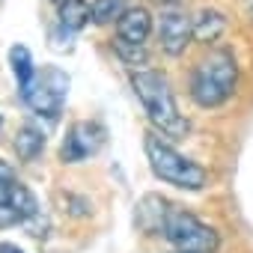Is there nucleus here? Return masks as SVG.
Returning a JSON list of instances; mask_svg holds the SVG:
<instances>
[{"mask_svg":"<svg viewBox=\"0 0 253 253\" xmlns=\"http://www.w3.org/2000/svg\"><path fill=\"white\" fill-rule=\"evenodd\" d=\"M238 84V60L229 48L206 51L191 72V98L203 110L223 107Z\"/></svg>","mask_w":253,"mask_h":253,"instance_id":"obj_1","label":"nucleus"},{"mask_svg":"<svg viewBox=\"0 0 253 253\" xmlns=\"http://www.w3.org/2000/svg\"><path fill=\"white\" fill-rule=\"evenodd\" d=\"M131 86L143 104V113L149 116V122L161 134H170V137L188 134V119L179 113V104H176V95H173L167 75H161L155 69H140L131 75Z\"/></svg>","mask_w":253,"mask_h":253,"instance_id":"obj_2","label":"nucleus"},{"mask_svg":"<svg viewBox=\"0 0 253 253\" xmlns=\"http://www.w3.org/2000/svg\"><path fill=\"white\" fill-rule=\"evenodd\" d=\"M143 149H146V161L152 167V173L179 188V191H203L209 185V170L197 161H191L188 155H182L176 146H170L161 134H146L143 137Z\"/></svg>","mask_w":253,"mask_h":253,"instance_id":"obj_3","label":"nucleus"},{"mask_svg":"<svg viewBox=\"0 0 253 253\" xmlns=\"http://www.w3.org/2000/svg\"><path fill=\"white\" fill-rule=\"evenodd\" d=\"M176 250H188V253H214L220 238L217 232L203 223L200 217H194L191 211L179 209V206H167L164 217H161V229H158Z\"/></svg>","mask_w":253,"mask_h":253,"instance_id":"obj_4","label":"nucleus"},{"mask_svg":"<svg viewBox=\"0 0 253 253\" xmlns=\"http://www.w3.org/2000/svg\"><path fill=\"white\" fill-rule=\"evenodd\" d=\"M69 84L72 81L60 66H45L42 72L33 75L27 89H21V98L36 116H45L48 122H57L60 113H63L66 95H69Z\"/></svg>","mask_w":253,"mask_h":253,"instance_id":"obj_5","label":"nucleus"},{"mask_svg":"<svg viewBox=\"0 0 253 253\" xmlns=\"http://www.w3.org/2000/svg\"><path fill=\"white\" fill-rule=\"evenodd\" d=\"M36 214H39V206L30 188L15 179V170L9 164L0 161V229L27 223Z\"/></svg>","mask_w":253,"mask_h":253,"instance_id":"obj_6","label":"nucleus"},{"mask_svg":"<svg viewBox=\"0 0 253 253\" xmlns=\"http://www.w3.org/2000/svg\"><path fill=\"white\" fill-rule=\"evenodd\" d=\"M104 143V128L98 122H75L63 137L60 146V158L63 164H81L86 158H92Z\"/></svg>","mask_w":253,"mask_h":253,"instance_id":"obj_7","label":"nucleus"},{"mask_svg":"<svg viewBox=\"0 0 253 253\" xmlns=\"http://www.w3.org/2000/svg\"><path fill=\"white\" fill-rule=\"evenodd\" d=\"M194 30H191V15L179 6H167L158 18V42L164 48V54L170 57H182L185 48L191 45Z\"/></svg>","mask_w":253,"mask_h":253,"instance_id":"obj_8","label":"nucleus"},{"mask_svg":"<svg viewBox=\"0 0 253 253\" xmlns=\"http://www.w3.org/2000/svg\"><path fill=\"white\" fill-rule=\"evenodd\" d=\"M152 36V15L146 6H128L116 18V42L122 45H146Z\"/></svg>","mask_w":253,"mask_h":253,"instance_id":"obj_9","label":"nucleus"},{"mask_svg":"<svg viewBox=\"0 0 253 253\" xmlns=\"http://www.w3.org/2000/svg\"><path fill=\"white\" fill-rule=\"evenodd\" d=\"M191 30H194V39L209 45V42H217L226 30V15L217 12V9H200L197 18H191Z\"/></svg>","mask_w":253,"mask_h":253,"instance_id":"obj_10","label":"nucleus"},{"mask_svg":"<svg viewBox=\"0 0 253 253\" xmlns=\"http://www.w3.org/2000/svg\"><path fill=\"white\" fill-rule=\"evenodd\" d=\"M45 143H48V137L36 122H24L18 128V134H15V152H18L21 161H36L42 155Z\"/></svg>","mask_w":253,"mask_h":253,"instance_id":"obj_11","label":"nucleus"},{"mask_svg":"<svg viewBox=\"0 0 253 253\" xmlns=\"http://www.w3.org/2000/svg\"><path fill=\"white\" fill-rule=\"evenodd\" d=\"M60 27L66 33H78L89 24V3H84V0H66V3H60Z\"/></svg>","mask_w":253,"mask_h":253,"instance_id":"obj_12","label":"nucleus"},{"mask_svg":"<svg viewBox=\"0 0 253 253\" xmlns=\"http://www.w3.org/2000/svg\"><path fill=\"white\" fill-rule=\"evenodd\" d=\"M9 66H12V75H15V81H18V92L27 89V84H30L33 75H36L33 54H30L24 45H12V48H9Z\"/></svg>","mask_w":253,"mask_h":253,"instance_id":"obj_13","label":"nucleus"},{"mask_svg":"<svg viewBox=\"0 0 253 253\" xmlns=\"http://www.w3.org/2000/svg\"><path fill=\"white\" fill-rule=\"evenodd\" d=\"M125 9V0H92V6H89V21L92 24H110L116 21Z\"/></svg>","mask_w":253,"mask_h":253,"instance_id":"obj_14","label":"nucleus"},{"mask_svg":"<svg viewBox=\"0 0 253 253\" xmlns=\"http://www.w3.org/2000/svg\"><path fill=\"white\" fill-rule=\"evenodd\" d=\"M116 51H119V57L125 63H131V66L146 60V45H122V42H116Z\"/></svg>","mask_w":253,"mask_h":253,"instance_id":"obj_15","label":"nucleus"},{"mask_svg":"<svg viewBox=\"0 0 253 253\" xmlns=\"http://www.w3.org/2000/svg\"><path fill=\"white\" fill-rule=\"evenodd\" d=\"M0 253H24L18 244H9V241H0Z\"/></svg>","mask_w":253,"mask_h":253,"instance_id":"obj_16","label":"nucleus"},{"mask_svg":"<svg viewBox=\"0 0 253 253\" xmlns=\"http://www.w3.org/2000/svg\"><path fill=\"white\" fill-rule=\"evenodd\" d=\"M152 3H161V6H176L179 0H152Z\"/></svg>","mask_w":253,"mask_h":253,"instance_id":"obj_17","label":"nucleus"},{"mask_svg":"<svg viewBox=\"0 0 253 253\" xmlns=\"http://www.w3.org/2000/svg\"><path fill=\"white\" fill-rule=\"evenodd\" d=\"M51 3H57V6H60V3H66V0H51Z\"/></svg>","mask_w":253,"mask_h":253,"instance_id":"obj_18","label":"nucleus"},{"mask_svg":"<svg viewBox=\"0 0 253 253\" xmlns=\"http://www.w3.org/2000/svg\"><path fill=\"white\" fill-rule=\"evenodd\" d=\"M173 253H188V250H173Z\"/></svg>","mask_w":253,"mask_h":253,"instance_id":"obj_19","label":"nucleus"},{"mask_svg":"<svg viewBox=\"0 0 253 253\" xmlns=\"http://www.w3.org/2000/svg\"><path fill=\"white\" fill-rule=\"evenodd\" d=\"M0 128H3V116H0Z\"/></svg>","mask_w":253,"mask_h":253,"instance_id":"obj_20","label":"nucleus"}]
</instances>
